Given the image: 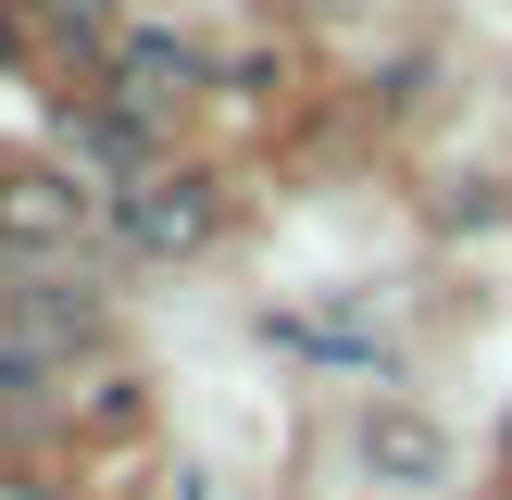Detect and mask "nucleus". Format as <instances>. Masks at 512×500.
Returning a JSON list of instances; mask_svg holds the SVG:
<instances>
[{"label":"nucleus","mask_w":512,"mask_h":500,"mask_svg":"<svg viewBox=\"0 0 512 500\" xmlns=\"http://www.w3.org/2000/svg\"><path fill=\"white\" fill-rule=\"evenodd\" d=\"M75 225H88V188L50 163H13L0 175V250H75Z\"/></svg>","instance_id":"1"},{"label":"nucleus","mask_w":512,"mask_h":500,"mask_svg":"<svg viewBox=\"0 0 512 500\" xmlns=\"http://www.w3.org/2000/svg\"><path fill=\"white\" fill-rule=\"evenodd\" d=\"M0 500H63V488H25V475H0Z\"/></svg>","instance_id":"5"},{"label":"nucleus","mask_w":512,"mask_h":500,"mask_svg":"<svg viewBox=\"0 0 512 500\" xmlns=\"http://www.w3.org/2000/svg\"><path fill=\"white\" fill-rule=\"evenodd\" d=\"M188 88H200V50H175V38L125 50V100H138V113H163V100H188Z\"/></svg>","instance_id":"4"},{"label":"nucleus","mask_w":512,"mask_h":500,"mask_svg":"<svg viewBox=\"0 0 512 500\" xmlns=\"http://www.w3.org/2000/svg\"><path fill=\"white\" fill-rule=\"evenodd\" d=\"M363 450H375V475H400V488H425V475L450 463V450H438V425H425V413H375V425H363Z\"/></svg>","instance_id":"3"},{"label":"nucleus","mask_w":512,"mask_h":500,"mask_svg":"<svg viewBox=\"0 0 512 500\" xmlns=\"http://www.w3.org/2000/svg\"><path fill=\"white\" fill-rule=\"evenodd\" d=\"M50 13H75V25H88V13H100V0H50Z\"/></svg>","instance_id":"6"},{"label":"nucleus","mask_w":512,"mask_h":500,"mask_svg":"<svg viewBox=\"0 0 512 500\" xmlns=\"http://www.w3.org/2000/svg\"><path fill=\"white\" fill-rule=\"evenodd\" d=\"M125 238H138V250H200V238H213V188H200V175L138 188V200H125Z\"/></svg>","instance_id":"2"}]
</instances>
